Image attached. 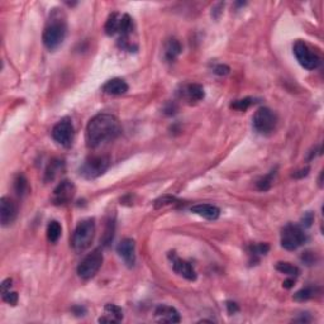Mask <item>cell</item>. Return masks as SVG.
Segmentation results:
<instances>
[{
  "instance_id": "6da1fadb",
  "label": "cell",
  "mask_w": 324,
  "mask_h": 324,
  "mask_svg": "<svg viewBox=\"0 0 324 324\" xmlns=\"http://www.w3.org/2000/svg\"><path fill=\"white\" fill-rule=\"evenodd\" d=\"M122 132L119 120L112 114H98L90 119L86 127V145L90 148L112 142Z\"/></svg>"
},
{
  "instance_id": "7a4b0ae2",
  "label": "cell",
  "mask_w": 324,
  "mask_h": 324,
  "mask_svg": "<svg viewBox=\"0 0 324 324\" xmlns=\"http://www.w3.org/2000/svg\"><path fill=\"white\" fill-rule=\"evenodd\" d=\"M67 33V22L66 14L62 9L55 8L50 14V18L47 20V24L44 27L43 44L46 48L50 51H54L58 48L63 43Z\"/></svg>"
},
{
  "instance_id": "3957f363",
  "label": "cell",
  "mask_w": 324,
  "mask_h": 324,
  "mask_svg": "<svg viewBox=\"0 0 324 324\" xmlns=\"http://www.w3.org/2000/svg\"><path fill=\"white\" fill-rule=\"evenodd\" d=\"M95 236V220L93 218L81 220L74 230L71 246L76 252L85 251L90 247Z\"/></svg>"
},
{
  "instance_id": "277c9868",
  "label": "cell",
  "mask_w": 324,
  "mask_h": 324,
  "mask_svg": "<svg viewBox=\"0 0 324 324\" xmlns=\"http://www.w3.org/2000/svg\"><path fill=\"white\" fill-rule=\"evenodd\" d=\"M306 233L299 224L289 223L281 230L280 242L284 248L287 251H295L305 243Z\"/></svg>"
},
{
  "instance_id": "5b68a950",
  "label": "cell",
  "mask_w": 324,
  "mask_h": 324,
  "mask_svg": "<svg viewBox=\"0 0 324 324\" xmlns=\"http://www.w3.org/2000/svg\"><path fill=\"white\" fill-rule=\"evenodd\" d=\"M293 50L300 66L306 70L318 69L321 65V57L306 42L296 41Z\"/></svg>"
},
{
  "instance_id": "8992f818",
  "label": "cell",
  "mask_w": 324,
  "mask_h": 324,
  "mask_svg": "<svg viewBox=\"0 0 324 324\" xmlns=\"http://www.w3.org/2000/svg\"><path fill=\"white\" fill-rule=\"evenodd\" d=\"M101 264H103V252L100 248H96L89 253L81 262H80L79 267H77V275L84 280H89L98 274L100 270Z\"/></svg>"
},
{
  "instance_id": "52a82bcc",
  "label": "cell",
  "mask_w": 324,
  "mask_h": 324,
  "mask_svg": "<svg viewBox=\"0 0 324 324\" xmlns=\"http://www.w3.org/2000/svg\"><path fill=\"white\" fill-rule=\"evenodd\" d=\"M109 167V158L107 156H92L86 158L80 167V173L88 180L99 177Z\"/></svg>"
},
{
  "instance_id": "ba28073f",
  "label": "cell",
  "mask_w": 324,
  "mask_h": 324,
  "mask_svg": "<svg viewBox=\"0 0 324 324\" xmlns=\"http://www.w3.org/2000/svg\"><path fill=\"white\" fill-rule=\"evenodd\" d=\"M276 123V114L270 108H260L253 115V128L260 134H270L271 132H274Z\"/></svg>"
},
{
  "instance_id": "9c48e42d",
  "label": "cell",
  "mask_w": 324,
  "mask_h": 324,
  "mask_svg": "<svg viewBox=\"0 0 324 324\" xmlns=\"http://www.w3.org/2000/svg\"><path fill=\"white\" fill-rule=\"evenodd\" d=\"M52 138L63 147H70L74 139V127L69 118H63L52 128Z\"/></svg>"
},
{
  "instance_id": "30bf717a",
  "label": "cell",
  "mask_w": 324,
  "mask_h": 324,
  "mask_svg": "<svg viewBox=\"0 0 324 324\" xmlns=\"http://www.w3.org/2000/svg\"><path fill=\"white\" fill-rule=\"evenodd\" d=\"M76 192V188L73 181L65 180L57 186L52 194V202L56 205H63L70 203L74 199Z\"/></svg>"
},
{
  "instance_id": "8fae6325",
  "label": "cell",
  "mask_w": 324,
  "mask_h": 324,
  "mask_svg": "<svg viewBox=\"0 0 324 324\" xmlns=\"http://www.w3.org/2000/svg\"><path fill=\"white\" fill-rule=\"evenodd\" d=\"M169 257H170L171 262H172L173 271H175L179 276L184 277V279L189 281L196 280V272L190 262L185 261V260H181V258L177 257L172 252L169 255Z\"/></svg>"
},
{
  "instance_id": "7c38bea8",
  "label": "cell",
  "mask_w": 324,
  "mask_h": 324,
  "mask_svg": "<svg viewBox=\"0 0 324 324\" xmlns=\"http://www.w3.org/2000/svg\"><path fill=\"white\" fill-rule=\"evenodd\" d=\"M118 255L123 258L124 264L128 267H132L135 264V242L131 238H126L120 241V243L116 247Z\"/></svg>"
},
{
  "instance_id": "4fadbf2b",
  "label": "cell",
  "mask_w": 324,
  "mask_h": 324,
  "mask_svg": "<svg viewBox=\"0 0 324 324\" xmlns=\"http://www.w3.org/2000/svg\"><path fill=\"white\" fill-rule=\"evenodd\" d=\"M204 89L199 84H188L181 88L179 92V96L188 103H198L204 99Z\"/></svg>"
},
{
  "instance_id": "5bb4252c",
  "label": "cell",
  "mask_w": 324,
  "mask_h": 324,
  "mask_svg": "<svg viewBox=\"0 0 324 324\" xmlns=\"http://www.w3.org/2000/svg\"><path fill=\"white\" fill-rule=\"evenodd\" d=\"M17 217L16 204L8 198L0 199V222L3 226H9Z\"/></svg>"
},
{
  "instance_id": "9a60e30c",
  "label": "cell",
  "mask_w": 324,
  "mask_h": 324,
  "mask_svg": "<svg viewBox=\"0 0 324 324\" xmlns=\"http://www.w3.org/2000/svg\"><path fill=\"white\" fill-rule=\"evenodd\" d=\"M154 317L160 323H179L180 314L176 309L169 305H160L156 312Z\"/></svg>"
},
{
  "instance_id": "2e32d148",
  "label": "cell",
  "mask_w": 324,
  "mask_h": 324,
  "mask_svg": "<svg viewBox=\"0 0 324 324\" xmlns=\"http://www.w3.org/2000/svg\"><path fill=\"white\" fill-rule=\"evenodd\" d=\"M190 210H191L192 213H195V214L209 220L218 219L220 215V209L218 208V207H215V205L211 204H196L194 205V207H191Z\"/></svg>"
},
{
  "instance_id": "e0dca14e",
  "label": "cell",
  "mask_w": 324,
  "mask_h": 324,
  "mask_svg": "<svg viewBox=\"0 0 324 324\" xmlns=\"http://www.w3.org/2000/svg\"><path fill=\"white\" fill-rule=\"evenodd\" d=\"M123 319V310L115 304H107L104 306V315L99 318L100 323H119Z\"/></svg>"
},
{
  "instance_id": "ac0fdd59",
  "label": "cell",
  "mask_w": 324,
  "mask_h": 324,
  "mask_svg": "<svg viewBox=\"0 0 324 324\" xmlns=\"http://www.w3.org/2000/svg\"><path fill=\"white\" fill-rule=\"evenodd\" d=\"M103 92L109 95H122L128 92V84L122 79H112L103 86Z\"/></svg>"
},
{
  "instance_id": "d6986e66",
  "label": "cell",
  "mask_w": 324,
  "mask_h": 324,
  "mask_svg": "<svg viewBox=\"0 0 324 324\" xmlns=\"http://www.w3.org/2000/svg\"><path fill=\"white\" fill-rule=\"evenodd\" d=\"M181 54V44L177 39L175 38H171L169 41L165 43V48H164V56L165 60L169 61V62H172L177 58V56Z\"/></svg>"
},
{
  "instance_id": "ffe728a7",
  "label": "cell",
  "mask_w": 324,
  "mask_h": 324,
  "mask_svg": "<svg viewBox=\"0 0 324 324\" xmlns=\"http://www.w3.org/2000/svg\"><path fill=\"white\" fill-rule=\"evenodd\" d=\"M120 19H122V14L119 13H112L108 17V20L105 23V33L108 36H114L119 33V27H120Z\"/></svg>"
},
{
  "instance_id": "44dd1931",
  "label": "cell",
  "mask_w": 324,
  "mask_h": 324,
  "mask_svg": "<svg viewBox=\"0 0 324 324\" xmlns=\"http://www.w3.org/2000/svg\"><path fill=\"white\" fill-rule=\"evenodd\" d=\"M62 234V227L57 220H51L47 226V239L51 243L57 242Z\"/></svg>"
},
{
  "instance_id": "7402d4cb",
  "label": "cell",
  "mask_w": 324,
  "mask_h": 324,
  "mask_svg": "<svg viewBox=\"0 0 324 324\" xmlns=\"http://www.w3.org/2000/svg\"><path fill=\"white\" fill-rule=\"evenodd\" d=\"M63 166H65L63 161H61V160L52 161V162L48 165L47 170H46V177H44V180H46V181H51V180H54L55 177H56L57 175H58V173L63 170Z\"/></svg>"
},
{
  "instance_id": "603a6c76",
  "label": "cell",
  "mask_w": 324,
  "mask_h": 324,
  "mask_svg": "<svg viewBox=\"0 0 324 324\" xmlns=\"http://www.w3.org/2000/svg\"><path fill=\"white\" fill-rule=\"evenodd\" d=\"M270 249V246L267 243H258V245H252L249 246L248 248V255L251 258H253V261H257L258 258L261 256H265Z\"/></svg>"
},
{
  "instance_id": "cb8c5ba5",
  "label": "cell",
  "mask_w": 324,
  "mask_h": 324,
  "mask_svg": "<svg viewBox=\"0 0 324 324\" xmlns=\"http://www.w3.org/2000/svg\"><path fill=\"white\" fill-rule=\"evenodd\" d=\"M29 186L28 181L24 177V175H17L16 179H14V190H16V194L18 196H24L28 191Z\"/></svg>"
},
{
  "instance_id": "d4e9b609",
  "label": "cell",
  "mask_w": 324,
  "mask_h": 324,
  "mask_svg": "<svg viewBox=\"0 0 324 324\" xmlns=\"http://www.w3.org/2000/svg\"><path fill=\"white\" fill-rule=\"evenodd\" d=\"M276 270L281 274L289 275V276H298L299 275V268L291 265L290 262H277L276 264Z\"/></svg>"
},
{
  "instance_id": "484cf974",
  "label": "cell",
  "mask_w": 324,
  "mask_h": 324,
  "mask_svg": "<svg viewBox=\"0 0 324 324\" xmlns=\"http://www.w3.org/2000/svg\"><path fill=\"white\" fill-rule=\"evenodd\" d=\"M315 290L313 287H304V289L299 290L298 293H295L294 295V299L296 302H306V300L312 299L313 296H314Z\"/></svg>"
},
{
  "instance_id": "4316f807",
  "label": "cell",
  "mask_w": 324,
  "mask_h": 324,
  "mask_svg": "<svg viewBox=\"0 0 324 324\" xmlns=\"http://www.w3.org/2000/svg\"><path fill=\"white\" fill-rule=\"evenodd\" d=\"M274 176H275V171H271L268 175H266V176H264L262 179L258 180L257 189L261 190V191H266V190L270 189L271 185H272V180H274Z\"/></svg>"
},
{
  "instance_id": "83f0119b",
  "label": "cell",
  "mask_w": 324,
  "mask_h": 324,
  "mask_svg": "<svg viewBox=\"0 0 324 324\" xmlns=\"http://www.w3.org/2000/svg\"><path fill=\"white\" fill-rule=\"evenodd\" d=\"M252 104H255V99L245 98V99H241V100L234 101V103L230 105V108H233V109H237V110H246V109H248Z\"/></svg>"
},
{
  "instance_id": "f1b7e54d",
  "label": "cell",
  "mask_w": 324,
  "mask_h": 324,
  "mask_svg": "<svg viewBox=\"0 0 324 324\" xmlns=\"http://www.w3.org/2000/svg\"><path fill=\"white\" fill-rule=\"evenodd\" d=\"M3 300L10 305H16L17 302H18V294L14 293V291H8V293L3 294Z\"/></svg>"
},
{
  "instance_id": "f546056e",
  "label": "cell",
  "mask_w": 324,
  "mask_h": 324,
  "mask_svg": "<svg viewBox=\"0 0 324 324\" xmlns=\"http://www.w3.org/2000/svg\"><path fill=\"white\" fill-rule=\"evenodd\" d=\"M114 222H109L108 224V228L105 230V236H104V245H109V242L113 239L114 234Z\"/></svg>"
},
{
  "instance_id": "4dcf8cb0",
  "label": "cell",
  "mask_w": 324,
  "mask_h": 324,
  "mask_svg": "<svg viewBox=\"0 0 324 324\" xmlns=\"http://www.w3.org/2000/svg\"><path fill=\"white\" fill-rule=\"evenodd\" d=\"M313 220H314V215H313V213L308 211V213H305V214L303 215L302 227H304V228H309V227L312 226Z\"/></svg>"
},
{
  "instance_id": "1f68e13d",
  "label": "cell",
  "mask_w": 324,
  "mask_h": 324,
  "mask_svg": "<svg viewBox=\"0 0 324 324\" xmlns=\"http://www.w3.org/2000/svg\"><path fill=\"white\" fill-rule=\"evenodd\" d=\"M173 200H175V199L170 198V196H164V198L158 199L157 202H156V208H160V207H164V205L166 204H170Z\"/></svg>"
},
{
  "instance_id": "d6a6232c",
  "label": "cell",
  "mask_w": 324,
  "mask_h": 324,
  "mask_svg": "<svg viewBox=\"0 0 324 324\" xmlns=\"http://www.w3.org/2000/svg\"><path fill=\"white\" fill-rule=\"evenodd\" d=\"M214 73L217 74V75H227V74L229 73V67L226 66V65H218V66H215L214 69Z\"/></svg>"
},
{
  "instance_id": "836d02e7",
  "label": "cell",
  "mask_w": 324,
  "mask_h": 324,
  "mask_svg": "<svg viewBox=\"0 0 324 324\" xmlns=\"http://www.w3.org/2000/svg\"><path fill=\"white\" fill-rule=\"evenodd\" d=\"M302 260L305 262L306 265H312V264H314V261H315L314 255H313L312 252H305V253L302 256Z\"/></svg>"
},
{
  "instance_id": "e575fe53",
  "label": "cell",
  "mask_w": 324,
  "mask_h": 324,
  "mask_svg": "<svg viewBox=\"0 0 324 324\" xmlns=\"http://www.w3.org/2000/svg\"><path fill=\"white\" fill-rule=\"evenodd\" d=\"M10 286H12V280H10V279L4 280L3 284H1V295L8 293V291H10Z\"/></svg>"
},
{
  "instance_id": "d590c367",
  "label": "cell",
  "mask_w": 324,
  "mask_h": 324,
  "mask_svg": "<svg viewBox=\"0 0 324 324\" xmlns=\"http://www.w3.org/2000/svg\"><path fill=\"white\" fill-rule=\"evenodd\" d=\"M227 309H228V313L229 314H234V313L238 312V305H237L236 303L233 302H227Z\"/></svg>"
},
{
  "instance_id": "8d00e7d4",
  "label": "cell",
  "mask_w": 324,
  "mask_h": 324,
  "mask_svg": "<svg viewBox=\"0 0 324 324\" xmlns=\"http://www.w3.org/2000/svg\"><path fill=\"white\" fill-rule=\"evenodd\" d=\"M308 173H309V167H305V169H303V170L296 171L293 176L296 177V179H300V177H303V176H306Z\"/></svg>"
},
{
  "instance_id": "74e56055",
  "label": "cell",
  "mask_w": 324,
  "mask_h": 324,
  "mask_svg": "<svg viewBox=\"0 0 324 324\" xmlns=\"http://www.w3.org/2000/svg\"><path fill=\"white\" fill-rule=\"evenodd\" d=\"M73 310H74V313H75L76 315H84L86 313L85 308H82V306H75Z\"/></svg>"
},
{
  "instance_id": "f35d334b",
  "label": "cell",
  "mask_w": 324,
  "mask_h": 324,
  "mask_svg": "<svg viewBox=\"0 0 324 324\" xmlns=\"http://www.w3.org/2000/svg\"><path fill=\"white\" fill-rule=\"evenodd\" d=\"M294 283H295V281H294V279H287V280H285L284 281V287H286V289H291V287L294 286Z\"/></svg>"
}]
</instances>
